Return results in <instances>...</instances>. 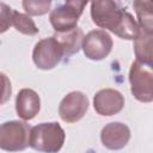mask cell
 I'll return each mask as SVG.
<instances>
[{"instance_id":"obj_1","label":"cell","mask_w":153,"mask_h":153,"mask_svg":"<svg viewBox=\"0 0 153 153\" xmlns=\"http://www.w3.org/2000/svg\"><path fill=\"white\" fill-rule=\"evenodd\" d=\"M91 18L97 26L108 29L123 39L134 41L137 37L139 25L134 17L115 1H92Z\"/></svg>"},{"instance_id":"obj_2","label":"cell","mask_w":153,"mask_h":153,"mask_svg":"<svg viewBox=\"0 0 153 153\" xmlns=\"http://www.w3.org/2000/svg\"><path fill=\"white\" fill-rule=\"evenodd\" d=\"M65 140V130L57 122H44L31 128L29 146L38 152L57 153Z\"/></svg>"},{"instance_id":"obj_3","label":"cell","mask_w":153,"mask_h":153,"mask_svg":"<svg viewBox=\"0 0 153 153\" xmlns=\"http://www.w3.org/2000/svg\"><path fill=\"white\" fill-rule=\"evenodd\" d=\"M30 126L24 121H8L0 124V149L19 152L29 146Z\"/></svg>"},{"instance_id":"obj_4","label":"cell","mask_w":153,"mask_h":153,"mask_svg":"<svg viewBox=\"0 0 153 153\" xmlns=\"http://www.w3.org/2000/svg\"><path fill=\"white\" fill-rule=\"evenodd\" d=\"M130 91L133 96L142 103L153 100V73L152 66L134 61L129 71Z\"/></svg>"},{"instance_id":"obj_5","label":"cell","mask_w":153,"mask_h":153,"mask_svg":"<svg viewBox=\"0 0 153 153\" xmlns=\"http://www.w3.org/2000/svg\"><path fill=\"white\" fill-rule=\"evenodd\" d=\"M87 1H66L56 6L49 14V20L56 33L67 32L76 27L79 18Z\"/></svg>"},{"instance_id":"obj_6","label":"cell","mask_w":153,"mask_h":153,"mask_svg":"<svg viewBox=\"0 0 153 153\" xmlns=\"http://www.w3.org/2000/svg\"><path fill=\"white\" fill-rule=\"evenodd\" d=\"M63 57V49L59 41L51 36L38 41L32 50V60L39 69H53Z\"/></svg>"},{"instance_id":"obj_7","label":"cell","mask_w":153,"mask_h":153,"mask_svg":"<svg viewBox=\"0 0 153 153\" xmlns=\"http://www.w3.org/2000/svg\"><path fill=\"white\" fill-rule=\"evenodd\" d=\"M112 45V38L105 30H92L84 36L81 48L87 59L100 61L111 53Z\"/></svg>"},{"instance_id":"obj_8","label":"cell","mask_w":153,"mask_h":153,"mask_svg":"<svg viewBox=\"0 0 153 153\" xmlns=\"http://www.w3.org/2000/svg\"><path fill=\"white\" fill-rule=\"evenodd\" d=\"M88 109V99L80 91H73L66 94L59 105V115L62 121L74 123L80 121Z\"/></svg>"},{"instance_id":"obj_9","label":"cell","mask_w":153,"mask_h":153,"mask_svg":"<svg viewBox=\"0 0 153 153\" xmlns=\"http://www.w3.org/2000/svg\"><path fill=\"white\" fill-rule=\"evenodd\" d=\"M124 106V97L115 88L99 90L93 97V108L102 116L118 114Z\"/></svg>"},{"instance_id":"obj_10","label":"cell","mask_w":153,"mask_h":153,"mask_svg":"<svg viewBox=\"0 0 153 153\" xmlns=\"http://www.w3.org/2000/svg\"><path fill=\"white\" fill-rule=\"evenodd\" d=\"M130 139V130L127 124L121 122H111L103 127L100 131V140L104 147L117 151L127 146Z\"/></svg>"},{"instance_id":"obj_11","label":"cell","mask_w":153,"mask_h":153,"mask_svg":"<svg viewBox=\"0 0 153 153\" xmlns=\"http://www.w3.org/2000/svg\"><path fill=\"white\" fill-rule=\"evenodd\" d=\"M41 99L36 91L31 88H22L16 97V111L17 115L24 120L29 121L35 118L39 112Z\"/></svg>"},{"instance_id":"obj_12","label":"cell","mask_w":153,"mask_h":153,"mask_svg":"<svg viewBox=\"0 0 153 153\" xmlns=\"http://www.w3.org/2000/svg\"><path fill=\"white\" fill-rule=\"evenodd\" d=\"M152 37H153V32H148L139 27L137 37L134 39V51H135L136 61L149 66L153 65Z\"/></svg>"},{"instance_id":"obj_13","label":"cell","mask_w":153,"mask_h":153,"mask_svg":"<svg viewBox=\"0 0 153 153\" xmlns=\"http://www.w3.org/2000/svg\"><path fill=\"white\" fill-rule=\"evenodd\" d=\"M54 37L59 41L63 49V56H71L75 53H78L81 48L82 39H84V32L80 27H75L67 32H60L55 33Z\"/></svg>"},{"instance_id":"obj_14","label":"cell","mask_w":153,"mask_h":153,"mask_svg":"<svg viewBox=\"0 0 153 153\" xmlns=\"http://www.w3.org/2000/svg\"><path fill=\"white\" fill-rule=\"evenodd\" d=\"M134 8L139 20V27L153 32V4L151 1H134Z\"/></svg>"},{"instance_id":"obj_15","label":"cell","mask_w":153,"mask_h":153,"mask_svg":"<svg viewBox=\"0 0 153 153\" xmlns=\"http://www.w3.org/2000/svg\"><path fill=\"white\" fill-rule=\"evenodd\" d=\"M12 25L16 27L17 31H19L24 35L33 36V35L38 33V27L36 26L35 22L27 14H24L22 12L14 11V10H13V14H12Z\"/></svg>"},{"instance_id":"obj_16","label":"cell","mask_w":153,"mask_h":153,"mask_svg":"<svg viewBox=\"0 0 153 153\" xmlns=\"http://www.w3.org/2000/svg\"><path fill=\"white\" fill-rule=\"evenodd\" d=\"M23 7L27 14L31 16H42L47 13L51 6V1L44 0V1H32V0H26L23 1Z\"/></svg>"},{"instance_id":"obj_17","label":"cell","mask_w":153,"mask_h":153,"mask_svg":"<svg viewBox=\"0 0 153 153\" xmlns=\"http://www.w3.org/2000/svg\"><path fill=\"white\" fill-rule=\"evenodd\" d=\"M13 10L5 2H0V33H4L12 25Z\"/></svg>"},{"instance_id":"obj_18","label":"cell","mask_w":153,"mask_h":153,"mask_svg":"<svg viewBox=\"0 0 153 153\" xmlns=\"http://www.w3.org/2000/svg\"><path fill=\"white\" fill-rule=\"evenodd\" d=\"M12 93V86L8 76L0 72V105L5 104Z\"/></svg>"}]
</instances>
